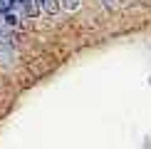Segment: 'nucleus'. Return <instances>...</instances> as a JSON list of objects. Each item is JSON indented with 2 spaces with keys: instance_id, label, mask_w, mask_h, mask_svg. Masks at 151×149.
<instances>
[{
  "instance_id": "obj_5",
  "label": "nucleus",
  "mask_w": 151,
  "mask_h": 149,
  "mask_svg": "<svg viewBox=\"0 0 151 149\" xmlns=\"http://www.w3.org/2000/svg\"><path fill=\"white\" fill-rule=\"evenodd\" d=\"M122 0H104V5H109V8H114V5H119Z\"/></svg>"
},
{
  "instance_id": "obj_1",
  "label": "nucleus",
  "mask_w": 151,
  "mask_h": 149,
  "mask_svg": "<svg viewBox=\"0 0 151 149\" xmlns=\"http://www.w3.org/2000/svg\"><path fill=\"white\" fill-rule=\"evenodd\" d=\"M0 20L5 27H17L25 20V12L20 8V0H0Z\"/></svg>"
},
{
  "instance_id": "obj_2",
  "label": "nucleus",
  "mask_w": 151,
  "mask_h": 149,
  "mask_svg": "<svg viewBox=\"0 0 151 149\" xmlns=\"http://www.w3.org/2000/svg\"><path fill=\"white\" fill-rule=\"evenodd\" d=\"M37 5H40V12L45 15H57L60 10V0H37Z\"/></svg>"
},
{
  "instance_id": "obj_3",
  "label": "nucleus",
  "mask_w": 151,
  "mask_h": 149,
  "mask_svg": "<svg viewBox=\"0 0 151 149\" xmlns=\"http://www.w3.org/2000/svg\"><path fill=\"white\" fill-rule=\"evenodd\" d=\"M20 8H22V12H25V17H35L37 12H40L37 0H20Z\"/></svg>"
},
{
  "instance_id": "obj_4",
  "label": "nucleus",
  "mask_w": 151,
  "mask_h": 149,
  "mask_svg": "<svg viewBox=\"0 0 151 149\" xmlns=\"http://www.w3.org/2000/svg\"><path fill=\"white\" fill-rule=\"evenodd\" d=\"M60 5L67 10H74V8H79V0H60Z\"/></svg>"
}]
</instances>
